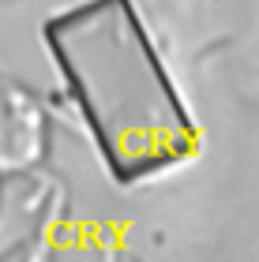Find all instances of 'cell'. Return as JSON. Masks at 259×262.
I'll list each match as a JSON object with an SVG mask.
<instances>
[{"label":"cell","mask_w":259,"mask_h":262,"mask_svg":"<svg viewBox=\"0 0 259 262\" xmlns=\"http://www.w3.org/2000/svg\"><path fill=\"white\" fill-rule=\"evenodd\" d=\"M45 45L121 187L169 176L199 154L203 127L135 0H79L49 19Z\"/></svg>","instance_id":"1"}]
</instances>
